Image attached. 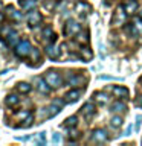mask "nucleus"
Instances as JSON below:
<instances>
[{
	"label": "nucleus",
	"instance_id": "nucleus-1",
	"mask_svg": "<svg viewBox=\"0 0 142 146\" xmlns=\"http://www.w3.org/2000/svg\"><path fill=\"white\" fill-rule=\"evenodd\" d=\"M127 15H128V14L125 12L124 6H118V8H116V11H115V14H113L112 25H113L115 27H119V26L125 25V21H127Z\"/></svg>",
	"mask_w": 142,
	"mask_h": 146
},
{
	"label": "nucleus",
	"instance_id": "nucleus-2",
	"mask_svg": "<svg viewBox=\"0 0 142 146\" xmlns=\"http://www.w3.org/2000/svg\"><path fill=\"white\" fill-rule=\"evenodd\" d=\"M31 50H32V46L27 40H23L17 44L15 47V55L18 58H26L27 55H31Z\"/></svg>",
	"mask_w": 142,
	"mask_h": 146
},
{
	"label": "nucleus",
	"instance_id": "nucleus-3",
	"mask_svg": "<svg viewBox=\"0 0 142 146\" xmlns=\"http://www.w3.org/2000/svg\"><path fill=\"white\" fill-rule=\"evenodd\" d=\"M44 79L50 87H54V88H58V87L61 85V76H60V73L55 72V70H49L48 73H46Z\"/></svg>",
	"mask_w": 142,
	"mask_h": 146
},
{
	"label": "nucleus",
	"instance_id": "nucleus-4",
	"mask_svg": "<svg viewBox=\"0 0 142 146\" xmlns=\"http://www.w3.org/2000/svg\"><path fill=\"white\" fill-rule=\"evenodd\" d=\"M80 31H81V26L75 20H67V23L64 25V35H67V36L76 35Z\"/></svg>",
	"mask_w": 142,
	"mask_h": 146
},
{
	"label": "nucleus",
	"instance_id": "nucleus-5",
	"mask_svg": "<svg viewBox=\"0 0 142 146\" xmlns=\"http://www.w3.org/2000/svg\"><path fill=\"white\" fill-rule=\"evenodd\" d=\"M109 90L112 91V93L115 94V98H118V99H125L128 98V90L125 88V87H121V85H115V87H109Z\"/></svg>",
	"mask_w": 142,
	"mask_h": 146
},
{
	"label": "nucleus",
	"instance_id": "nucleus-6",
	"mask_svg": "<svg viewBox=\"0 0 142 146\" xmlns=\"http://www.w3.org/2000/svg\"><path fill=\"white\" fill-rule=\"evenodd\" d=\"M34 82H35V87H37V90H38L40 93L48 94L50 91V85L46 82V79H43V78H35Z\"/></svg>",
	"mask_w": 142,
	"mask_h": 146
},
{
	"label": "nucleus",
	"instance_id": "nucleus-7",
	"mask_svg": "<svg viewBox=\"0 0 142 146\" xmlns=\"http://www.w3.org/2000/svg\"><path fill=\"white\" fill-rule=\"evenodd\" d=\"M82 94V90H70L69 93L64 94V100H66V104H72V102H76L78 99L81 98Z\"/></svg>",
	"mask_w": 142,
	"mask_h": 146
},
{
	"label": "nucleus",
	"instance_id": "nucleus-8",
	"mask_svg": "<svg viewBox=\"0 0 142 146\" xmlns=\"http://www.w3.org/2000/svg\"><path fill=\"white\" fill-rule=\"evenodd\" d=\"M92 139H93L96 143H104V141L109 140V134L105 129H95L93 134H92Z\"/></svg>",
	"mask_w": 142,
	"mask_h": 146
},
{
	"label": "nucleus",
	"instance_id": "nucleus-9",
	"mask_svg": "<svg viewBox=\"0 0 142 146\" xmlns=\"http://www.w3.org/2000/svg\"><path fill=\"white\" fill-rule=\"evenodd\" d=\"M86 78L81 75H70L69 76V85L72 87H84Z\"/></svg>",
	"mask_w": 142,
	"mask_h": 146
},
{
	"label": "nucleus",
	"instance_id": "nucleus-10",
	"mask_svg": "<svg viewBox=\"0 0 142 146\" xmlns=\"http://www.w3.org/2000/svg\"><path fill=\"white\" fill-rule=\"evenodd\" d=\"M27 23H29V26H38L41 23V14L37 12V11H32L29 15H27Z\"/></svg>",
	"mask_w": 142,
	"mask_h": 146
},
{
	"label": "nucleus",
	"instance_id": "nucleus-11",
	"mask_svg": "<svg viewBox=\"0 0 142 146\" xmlns=\"http://www.w3.org/2000/svg\"><path fill=\"white\" fill-rule=\"evenodd\" d=\"M95 111H96V108H95V105L92 102H87L84 107L81 108V113H82V116H84L86 119H90L95 114Z\"/></svg>",
	"mask_w": 142,
	"mask_h": 146
},
{
	"label": "nucleus",
	"instance_id": "nucleus-12",
	"mask_svg": "<svg viewBox=\"0 0 142 146\" xmlns=\"http://www.w3.org/2000/svg\"><path fill=\"white\" fill-rule=\"evenodd\" d=\"M110 110H112L113 113H125L127 111V105L122 102V99H119V100H116V102H113L112 104V107H110Z\"/></svg>",
	"mask_w": 142,
	"mask_h": 146
},
{
	"label": "nucleus",
	"instance_id": "nucleus-13",
	"mask_svg": "<svg viewBox=\"0 0 142 146\" xmlns=\"http://www.w3.org/2000/svg\"><path fill=\"white\" fill-rule=\"evenodd\" d=\"M75 12H78L80 15H86V14L90 12V6L84 2H78L75 5Z\"/></svg>",
	"mask_w": 142,
	"mask_h": 146
},
{
	"label": "nucleus",
	"instance_id": "nucleus-14",
	"mask_svg": "<svg viewBox=\"0 0 142 146\" xmlns=\"http://www.w3.org/2000/svg\"><path fill=\"white\" fill-rule=\"evenodd\" d=\"M46 53H48V56H49L50 59H57V58L60 56V49L52 43V44L48 46V49H46Z\"/></svg>",
	"mask_w": 142,
	"mask_h": 146
},
{
	"label": "nucleus",
	"instance_id": "nucleus-15",
	"mask_svg": "<svg viewBox=\"0 0 142 146\" xmlns=\"http://www.w3.org/2000/svg\"><path fill=\"white\" fill-rule=\"evenodd\" d=\"M20 6L25 11H34L37 6V0H20Z\"/></svg>",
	"mask_w": 142,
	"mask_h": 146
},
{
	"label": "nucleus",
	"instance_id": "nucleus-16",
	"mask_svg": "<svg viewBox=\"0 0 142 146\" xmlns=\"http://www.w3.org/2000/svg\"><path fill=\"white\" fill-rule=\"evenodd\" d=\"M124 9H125V12L128 14V15H131V14H135L136 9H137V2H136V0L125 2V5H124Z\"/></svg>",
	"mask_w": 142,
	"mask_h": 146
},
{
	"label": "nucleus",
	"instance_id": "nucleus-17",
	"mask_svg": "<svg viewBox=\"0 0 142 146\" xmlns=\"http://www.w3.org/2000/svg\"><path fill=\"white\" fill-rule=\"evenodd\" d=\"M43 36H44V40L46 41H50V43H55V40H57V35L52 32V27H44V31H43Z\"/></svg>",
	"mask_w": 142,
	"mask_h": 146
},
{
	"label": "nucleus",
	"instance_id": "nucleus-18",
	"mask_svg": "<svg viewBox=\"0 0 142 146\" xmlns=\"http://www.w3.org/2000/svg\"><path fill=\"white\" fill-rule=\"evenodd\" d=\"M93 99H95V102H98L101 105H104V104L109 102V96L105 94L104 91H98V93H95L93 94Z\"/></svg>",
	"mask_w": 142,
	"mask_h": 146
},
{
	"label": "nucleus",
	"instance_id": "nucleus-19",
	"mask_svg": "<svg viewBox=\"0 0 142 146\" xmlns=\"http://www.w3.org/2000/svg\"><path fill=\"white\" fill-rule=\"evenodd\" d=\"M76 43L87 44V43H89V34H87L86 31H80V32L76 34Z\"/></svg>",
	"mask_w": 142,
	"mask_h": 146
},
{
	"label": "nucleus",
	"instance_id": "nucleus-20",
	"mask_svg": "<svg viewBox=\"0 0 142 146\" xmlns=\"http://www.w3.org/2000/svg\"><path fill=\"white\" fill-rule=\"evenodd\" d=\"M80 55H81L82 59H86V61H90V59L93 58V53H92V50H90L89 47H86V46L80 49Z\"/></svg>",
	"mask_w": 142,
	"mask_h": 146
},
{
	"label": "nucleus",
	"instance_id": "nucleus-21",
	"mask_svg": "<svg viewBox=\"0 0 142 146\" xmlns=\"http://www.w3.org/2000/svg\"><path fill=\"white\" fill-rule=\"evenodd\" d=\"M18 104H20V98H18L17 94H9L6 98V105L8 107H17Z\"/></svg>",
	"mask_w": 142,
	"mask_h": 146
},
{
	"label": "nucleus",
	"instance_id": "nucleus-22",
	"mask_svg": "<svg viewBox=\"0 0 142 146\" xmlns=\"http://www.w3.org/2000/svg\"><path fill=\"white\" fill-rule=\"evenodd\" d=\"M9 17H11V20H14V21H21L23 20V14L21 12H18V11H15L14 8H9Z\"/></svg>",
	"mask_w": 142,
	"mask_h": 146
},
{
	"label": "nucleus",
	"instance_id": "nucleus-23",
	"mask_svg": "<svg viewBox=\"0 0 142 146\" xmlns=\"http://www.w3.org/2000/svg\"><path fill=\"white\" fill-rule=\"evenodd\" d=\"M76 123H78V117L76 116H70V117H67L66 120H64V126L66 128H75Z\"/></svg>",
	"mask_w": 142,
	"mask_h": 146
},
{
	"label": "nucleus",
	"instance_id": "nucleus-24",
	"mask_svg": "<svg viewBox=\"0 0 142 146\" xmlns=\"http://www.w3.org/2000/svg\"><path fill=\"white\" fill-rule=\"evenodd\" d=\"M122 122H124L122 117L118 114V116H113V117H112V120H110V125H112V128H119V126H122Z\"/></svg>",
	"mask_w": 142,
	"mask_h": 146
},
{
	"label": "nucleus",
	"instance_id": "nucleus-25",
	"mask_svg": "<svg viewBox=\"0 0 142 146\" xmlns=\"http://www.w3.org/2000/svg\"><path fill=\"white\" fill-rule=\"evenodd\" d=\"M17 90L20 91V93L26 94V93H29V91H31V85L27 84V82H20V84L17 85Z\"/></svg>",
	"mask_w": 142,
	"mask_h": 146
},
{
	"label": "nucleus",
	"instance_id": "nucleus-26",
	"mask_svg": "<svg viewBox=\"0 0 142 146\" xmlns=\"http://www.w3.org/2000/svg\"><path fill=\"white\" fill-rule=\"evenodd\" d=\"M48 110H49V111H48V117H54V116H57V114L60 113V107L57 104H52Z\"/></svg>",
	"mask_w": 142,
	"mask_h": 146
},
{
	"label": "nucleus",
	"instance_id": "nucleus-27",
	"mask_svg": "<svg viewBox=\"0 0 142 146\" xmlns=\"http://www.w3.org/2000/svg\"><path fill=\"white\" fill-rule=\"evenodd\" d=\"M12 31H14V29H12V27H9V26H5V27H3V29H2V31H0V38H3V40H6V38H8V36H9V35H11V34H12Z\"/></svg>",
	"mask_w": 142,
	"mask_h": 146
},
{
	"label": "nucleus",
	"instance_id": "nucleus-28",
	"mask_svg": "<svg viewBox=\"0 0 142 146\" xmlns=\"http://www.w3.org/2000/svg\"><path fill=\"white\" fill-rule=\"evenodd\" d=\"M55 5H57V2H55V0H46V2H44V9L50 12V11L55 8Z\"/></svg>",
	"mask_w": 142,
	"mask_h": 146
},
{
	"label": "nucleus",
	"instance_id": "nucleus-29",
	"mask_svg": "<svg viewBox=\"0 0 142 146\" xmlns=\"http://www.w3.org/2000/svg\"><path fill=\"white\" fill-rule=\"evenodd\" d=\"M31 58H32V61H38L40 59V52H38V49H32L31 50Z\"/></svg>",
	"mask_w": 142,
	"mask_h": 146
},
{
	"label": "nucleus",
	"instance_id": "nucleus-30",
	"mask_svg": "<svg viewBox=\"0 0 142 146\" xmlns=\"http://www.w3.org/2000/svg\"><path fill=\"white\" fill-rule=\"evenodd\" d=\"M29 116H31V111H29V110H25V111H20V113L17 114V117L20 119V120H25V119L29 117Z\"/></svg>",
	"mask_w": 142,
	"mask_h": 146
},
{
	"label": "nucleus",
	"instance_id": "nucleus-31",
	"mask_svg": "<svg viewBox=\"0 0 142 146\" xmlns=\"http://www.w3.org/2000/svg\"><path fill=\"white\" fill-rule=\"evenodd\" d=\"M25 123H23L21 125V128H29L31 125H32V116H29V117H26L25 120H23Z\"/></svg>",
	"mask_w": 142,
	"mask_h": 146
},
{
	"label": "nucleus",
	"instance_id": "nucleus-32",
	"mask_svg": "<svg viewBox=\"0 0 142 146\" xmlns=\"http://www.w3.org/2000/svg\"><path fill=\"white\" fill-rule=\"evenodd\" d=\"M135 26H136V29L139 32H142V18L141 17L137 18V20H135Z\"/></svg>",
	"mask_w": 142,
	"mask_h": 146
},
{
	"label": "nucleus",
	"instance_id": "nucleus-33",
	"mask_svg": "<svg viewBox=\"0 0 142 146\" xmlns=\"http://www.w3.org/2000/svg\"><path fill=\"white\" fill-rule=\"evenodd\" d=\"M141 122H142V116L139 114V116H136V123H135L136 131H139V128H141Z\"/></svg>",
	"mask_w": 142,
	"mask_h": 146
},
{
	"label": "nucleus",
	"instance_id": "nucleus-34",
	"mask_svg": "<svg viewBox=\"0 0 142 146\" xmlns=\"http://www.w3.org/2000/svg\"><path fill=\"white\" fill-rule=\"evenodd\" d=\"M38 143H46V132H40L38 134Z\"/></svg>",
	"mask_w": 142,
	"mask_h": 146
},
{
	"label": "nucleus",
	"instance_id": "nucleus-35",
	"mask_svg": "<svg viewBox=\"0 0 142 146\" xmlns=\"http://www.w3.org/2000/svg\"><path fill=\"white\" fill-rule=\"evenodd\" d=\"M80 135V132L76 129H69V137H72V139H76V137Z\"/></svg>",
	"mask_w": 142,
	"mask_h": 146
},
{
	"label": "nucleus",
	"instance_id": "nucleus-36",
	"mask_svg": "<svg viewBox=\"0 0 142 146\" xmlns=\"http://www.w3.org/2000/svg\"><path fill=\"white\" fill-rule=\"evenodd\" d=\"M60 141H61V135L58 134H54V137H52V143H60Z\"/></svg>",
	"mask_w": 142,
	"mask_h": 146
},
{
	"label": "nucleus",
	"instance_id": "nucleus-37",
	"mask_svg": "<svg viewBox=\"0 0 142 146\" xmlns=\"http://www.w3.org/2000/svg\"><path fill=\"white\" fill-rule=\"evenodd\" d=\"M135 104H136V107L142 108V94H141V96H137V99L135 100Z\"/></svg>",
	"mask_w": 142,
	"mask_h": 146
},
{
	"label": "nucleus",
	"instance_id": "nucleus-38",
	"mask_svg": "<svg viewBox=\"0 0 142 146\" xmlns=\"http://www.w3.org/2000/svg\"><path fill=\"white\" fill-rule=\"evenodd\" d=\"M64 102H66V100H58V99H55V100H54V104H57L58 107H63Z\"/></svg>",
	"mask_w": 142,
	"mask_h": 146
},
{
	"label": "nucleus",
	"instance_id": "nucleus-39",
	"mask_svg": "<svg viewBox=\"0 0 142 146\" xmlns=\"http://www.w3.org/2000/svg\"><path fill=\"white\" fill-rule=\"evenodd\" d=\"M130 132H131V126H128V128H127V131L124 132V134H125V135H130Z\"/></svg>",
	"mask_w": 142,
	"mask_h": 146
},
{
	"label": "nucleus",
	"instance_id": "nucleus-40",
	"mask_svg": "<svg viewBox=\"0 0 142 146\" xmlns=\"http://www.w3.org/2000/svg\"><path fill=\"white\" fill-rule=\"evenodd\" d=\"M2 20H3V14L0 12V21H2Z\"/></svg>",
	"mask_w": 142,
	"mask_h": 146
},
{
	"label": "nucleus",
	"instance_id": "nucleus-41",
	"mask_svg": "<svg viewBox=\"0 0 142 146\" xmlns=\"http://www.w3.org/2000/svg\"><path fill=\"white\" fill-rule=\"evenodd\" d=\"M141 84H142V78H141Z\"/></svg>",
	"mask_w": 142,
	"mask_h": 146
}]
</instances>
